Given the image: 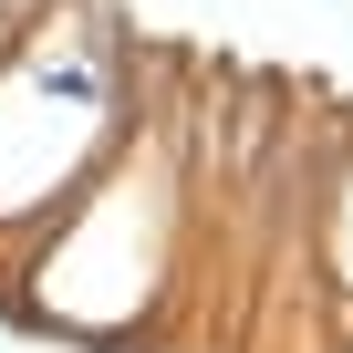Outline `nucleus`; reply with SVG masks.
I'll return each mask as SVG.
<instances>
[{
  "mask_svg": "<svg viewBox=\"0 0 353 353\" xmlns=\"http://www.w3.org/2000/svg\"><path fill=\"white\" fill-rule=\"evenodd\" d=\"M208 94H188L176 73H156L145 114L125 125V145L73 188V208L0 270L32 332L83 343V353H145L198 291L208 260Z\"/></svg>",
  "mask_w": 353,
  "mask_h": 353,
  "instance_id": "obj_1",
  "label": "nucleus"
},
{
  "mask_svg": "<svg viewBox=\"0 0 353 353\" xmlns=\"http://www.w3.org/2000/svg\"><path fill=\"white\" fill-rule=\"evenodd\" d=\"M156 73L166 63L125 32L114 0H42L21 21V42L0 52V270L125 145V125L145 114Z\"/></svg>",
  "mask_w": 353,
  "mask_h": 353,
  "instance_id": "obj_2",
  "label": "nucleus"
},
{
  "mask_svg": "<svg viewBox=\"0 0 353 353\" xmlns=\"http://www.w3.org/2000/svg\"><path fill=\"white\" fill-rule=\"evenodd\" d=\"M312 270H322V301L353 322V135L332 166H312Z\"/></svg>",
  "mask_w": 353,
  "mask_h": 353,
  "instance_id": "obj_3",
  "label": "nucleus"
},
{
  "mask_svg": "<svg viewBox=\"0 0 353 353\" xmlns=\"http://www.w3.org/2000/svg\"><path fill=\"white\" fill-rule=\"evenodd\" d=\"M32 11H42V0H0V52L21 42V21H32Z\"/></svg>",
  "mask_w": 353,
  "mask_h": 353,
  "instance_id": "obj_4",
  "label": "nucleus"
}]
</instances>
